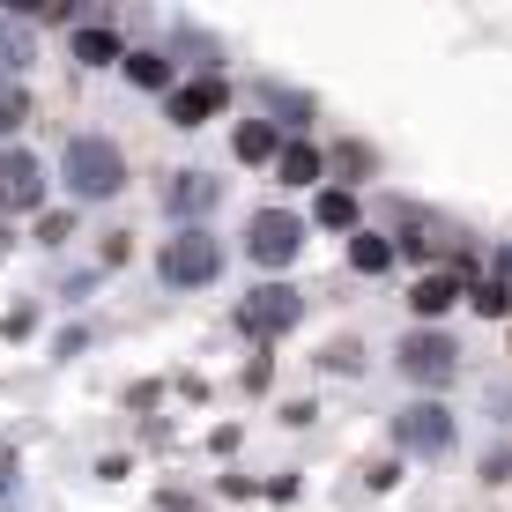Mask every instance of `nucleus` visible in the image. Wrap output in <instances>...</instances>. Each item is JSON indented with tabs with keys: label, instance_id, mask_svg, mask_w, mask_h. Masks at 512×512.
<instances>
[{
	"label": "nucleus",
	"instance_id": "1",
	"mask_svg": "<svg viewBox=\"0 0 512 512\" xmlns=\"http://www.w3.org/2000/svg\"><path fill=\"white\" fill-rule=\"evenodd\" d=\"M60 179L75 186V201H112V193L127 186V156H119L104 134H75V141H67Z\"/></svg>",
	"mask_w": 512,
	"mask_h": 512
},
{
	"label": "nucleus",
	"instance_id": "2",
	"mask_svg": "<svg viewBox=\"0 0 512 512\" xmlns=\"http://www.w3.org/2000/svg\"><path fill=\"white\" fill-rule=\"evenodd\" d=\"M156 275H164L171 290H201V282H216V275H223V238H208V231L164 238V253H156Z\"/></svg>",
	"mask_w": 512,
	"mask_h": 512
},
{
	"label": "nucleus",
	"instance_id": "3",
	"mask_svg": "<svg viewBox=\"0 0 512 512\" xmlns=\"http://www.w3.org/2000/svg\"><path fill=\"white\" fill-rule=\"evenodd\" d=\"M297 312H305V297H297L290 282H260V290L238 305V327L253 334V342H275V334L297 327Z\"/></svg>",
	"mask_w": 512,
	"mask_h": 512
},
{
	"label": "nucleus",
	"instance_id": "4",
	"mask_svg": "<svg viewBox=\"0 0 512 512\" xmlns=\"http://www.w3.org/2000/svg\"><path fill=\"white\" fill-rule=\"evenodd\" d=\"M297 245H305V223H297V216H282V208H260V216H253V231H245V253H253L260 268H290V260H297Z\"/></svg>",
	"mask_w": 512,
	"mask_h": 512
},
{
	"label": "nucleus",
	"instance_id": "5",
	"mask_svg": "<svg viewBox=\"0 0 512 512\" xmlns=\"http://www.w3.org/2000/svg\"><path fill=\"white\" fill-rule=\"evenodd\" d=\"M401 372H409L416 386H446L453 372H461V349L446 342V334H409V342H401Z\"/></svg>",
	"mask_w": 512,
	"mask_h": 512
},
{
	"label": "nucleus",
	"instance_id": "6",
	"mask_svg": "<svg viewBox=\"0 0 512 512\" xmlns=\"http://www.w3.org/2000/svg\"><path fill=\"white\" fill-rule=\"evenodd\" d=\"M394 446H409V453H446V446H453V416L438 409V401H409V409L394 416Z\"/></svg>",
	"mask_w": 512,
	"mask_h": 512
},
{
	"label": "nucleus",
	"instance_id": "7",
	"mask_svg": "<svg viewBox=\"0 0 512 512\" xmlns=\"http://www.w3.org/2000/svg\"><path fill=\"white\" fill-rule=\"evenodd\" d=\"M0 208H45V164L30 149H0Z\"/></svg>",
	"mask_w": 512,
	"mask_h": 512
},
{
	"label": "nucleus",
	"instance_id": "8",
	"mask_svg": "<svg viewBox=\"0 0 512 512\" xmlns=\"http://www.w3.org/2000/svg\"><path fill=\"white\" fill-rule=\"evenodd\" d=\"M216 112H223V82H186V90H171V127H208Z\"/></svg>",
	"mask_w": 512,
	"mask_h": 512
},
{
	"label": "nucleus",
	"instance_id": "9",
	"mask_svg": "<svg viewBox=\"0 0 512 512\" xmlns=\"http://www.w3.org/2000/svg\"><path fill=\"white\" fill-rule=\"evenodd\" d=\"M268 156H282V127L275 119H245L238 127V164H268Z\"/></svg>",
	"mask_w": 512,
	"mask_h": 512
},
{
	"label": "nucleus",
	"instance_id": "10",
	"mask_svg": "<svg viewBox=\"0 0 512 512\" xmlns=\"http://www.w3.org/2000/svg\"><path fill=\"white\" fill-rule=\"evenodd\" d=\"M216 193H223V186L208 179V171H179V186H164V201L179 208V216H201V208L216 201Z\"/></svg>",
	"mask_w": 512,
	"mask_h": 512
},
{
	"label": "nucleus",
	"instance_id": "11",
	"mask_svg": "<svg viewBox=\"0 0 512 512\" xmlns=\"http://www.w3.org/2000/svg\"><path fill=\"white\" fill-rule=\"evenodd\" d=\"M409 305L423 312V320H438L446 305H461V275H423L416 290H409Z\"/></svg>",
	"mask_w": 512,
	"mask_h": 512
},
{
	"label": "nucleus",
	"instance_id": "12",
	"mask_svg": "<svg viewBox=\"0 0 512 512\" xmlns=\"http://www.w3.org/2000/svg\"><path fill=\"white\" fill-rule=\"evenodd\" d=\"M75 60H82V67H112V60H127V52H119V38H112V30L82 23V30H75Z\"/></svg>",
	"mask_w": 512,
	"mask_h": 512
},
{
	"label": "nucleus",
	"instance_id": "13",
	"mask_svg": "<svg viewBox=\"0 0 512 512\" xmlns=\"http://www.w3.org/2000/svg\"><path fill=\"white\" fill-rule=\"evenodd\" d=\"M320 179V149L312 141H282V186H312Z\"/></svg>",
	"mask_w": 512,
	"mask_h": 512
},
{
	"label": "nucleus",
	"instance_id": "14",
	"mask_svg": "<svg viewBox=\"0 0 512 512\" xmlns=\"http://www.w3.org/2000/svg\"><path fill=\"white\" fill-rule=\"evenodd\" d=\"M30 67V30L23 23H0V82H15Z\"/></svg>",
	"mask_w": 512,
	"mask_h": 512
},
{
	"label": "nucleus",
	"instance_id": "15",
	"mask_svg": "<svg viewBox=\"0 0 512 512\" xmlns=\"http://www.w3.org/2000/svg\"><path fill=\"white\" fill-rule=\"evenodd\" d=\"M320 223H327V231H357V193H349V186H327V193H320Z\"/></svg>",
	"mask_w": 512,
	"mask_h": 512
},
{
	"label": "nucleus",
	"instance_id": "16",
	"mask_svg": "<svg viewBox=\"0 0 512 512\" xmlns=\"http://www.w3.org/2000/svg\"><path fill=\"white\" fill-rule=\"evenodd\" d=\"M127 75L141 82V90H164V82H171V60H164V52H127Z\"/></svg>",
	"mask_w": 512,
	"mask_h": 512
},
{
	"label": "nucleus",
	"instance_id": "17",
	"mask_svg": "<svg viewBox=\"0 0 512 512\" xmlns=\"http://www.w3.org/2000/svg\"><path fill=\"white\" fill-rule=\"evenodd\" d=\"M23 119H30V90L23 82H0V134H15Z\"/></svg>",
	"mask_w": 512,
	"mask_h": 512
},
{
	"label": "nucleus",
	"instance_id": "18",
	"mask_svg": "<svg viewBox=\"0 0 512 512\" xmlns=\"http://www.w3.org/2000/svg\"><path fill=\"white\" fill-rule=\"evenodd\" d=\"M349 260H357L364 275H379L386 260H394V245H386V238H372V231H357V245H349Z\"/></svg>",
	"mask_w": 512,
	"mask_h": 512
},
{
	"label": "nucleus",
	"instance_id": "19",
	"mask_svg": "<svg viewBox=\"0 0 512 512\" xmlns=\"http://www.w3.org/2000/svg\"><path fill=\"white\" fill-rule=\"evenodd\" d=\"M357 364H364V349L349 342V334H342V342H327V349H320V372H357Z\"/></svg>",
	"mask_w": 512,
	"mask_h": 512
},
{
	"label": "nucleus",
	"instance_id": "20",
	"mask_svg": "<svg viewBox=\"0 0 512 512\" xmlns=\"http://www.w3.org/2000/svg\"><path fill=\"white\" fill-rule=\"evenodd\" d=\"M475 312L505 320V312H512V290H505V282H475Z\"/></svg>",
	"mask_w": 512,
	"mask_h": 512
},
{
	"label": "nucleus",
	"instance_id": "21",
	"mask_svg": "<svg viewBox=\"0 0 512 512\" xmlns=\"http://www.w3.org/2000/svg\"><path fill=\"white\" fill-rule=\"evenodd\" d=\"M67 231H75V216H67V208H52V216H45V223H38V238H45V245H60V238H67Z\"/></svg>",
	"mask_w": 512,
	"mask_h": 512
},
{
	"label": "nucleus",
	"instance_id": "22",
	"mask_svg": "<svg viewBox=\"0 0 512 512\" xmlns=\"http://www.w3.org/2000/svg\"><path fill=\"white\" fill-rule=\"evenodd\" d=\"M8 490H15V453L0 446V498H8Z\"/></svg>",
	"mask_w": 512,
	"mask_h": 512
},
{
	"label": "nucleus",
	"instance_id": "23",
	"mask_svg": "<svg viewBox=\"0 0 512 512\" xmlns=\"http://www.w3.org/2000/svg\"><path fill=\"white\" fill-rule=\"evenodd\" d=\"M0 253H8V231H0Z\"/></svg>",
	"mask_w": 512,
	"mask_h": 512
}]
</instances>
